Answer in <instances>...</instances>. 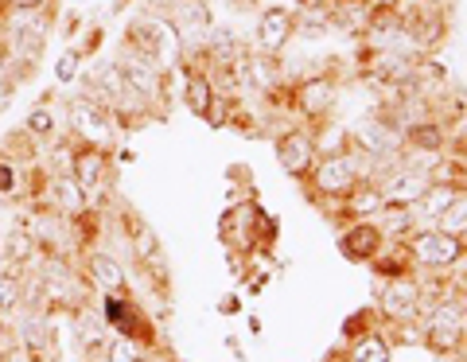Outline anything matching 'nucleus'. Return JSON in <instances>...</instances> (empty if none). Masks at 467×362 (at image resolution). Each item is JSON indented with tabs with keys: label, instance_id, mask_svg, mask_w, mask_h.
<instances>
[{
	"label": "nucleus",
	"instance_id": "obj_1",
	"mask_svg": "<svg viewBox=\"0 0 467 362\" xmlns=\"http://www.w3.org/2000/svg\"><path fill=\"white\" fill-rule=\"evenodd\" d=\"M374 171V160L367 152L350 149V152H327L319 156L312 176H308V191L312 199H327V202H339L343 195L355 191L358 180H370Z\"/></svg>",
	"mask_w": 467,
	"mask_h": 362
},
{
	"label": "nucleus",
	"instance_id": "obj_2",
	"mask_svg": "<svg viewBox=\"0 0 467 362\" xmlns=\"http://www.w3.org/2000/svg\"><path fill=\"white\" fill-rule=\"evenodd\" d=\"M125 47H133L137 55L152 59L164 70H175L183 59V39H180V32H175V24L168 16H156V12H144V16L129 20Z\"/></svg>",
	"mask_w": 467,
	"mask_h": 362
},
{
	"label": "nucleus",
	"instance_id": "obj_3",
	"mask_svg": "<svg viewBox=\"0 0 467 362\" xmlns=\"http://www.w3.org/2000/svg\"><path fill=\"white\" fill-rule=\"evenodd\" d=\"M448 39V8L441 0H401V43L409 55H432Z\"/></svg>",
	"mask_w": 467,
	"mask_h": 362
},
{
	"label": "nucleus",
	"instance_id": "obj_4",
	"mask_svg": "<svg viewBox=\"0 0 467 362\" xmlns=\"http://www.w3.org/2000/svg\"><path fill=\"white\" fill-rule=\"evenodd\" d=\"M350 149L367 152L370 160H401L405 129L393 118H386V113H374V118L355 125V133H350Z\"/></svg>",
	"mask_w": 467,
	"mask_h": 362
},
{
	"label": "nucleus",
	"instance_id": "obj_5",
	"mask_svg": "<svg viewBox=\"0 0 467 362\" xmlns=\"http://www.w3.org/2000/svg\"><path fill=\"white\" fill-rule=\"evenodd\" d=\"M409 250H413V262L417 269H451L467 257V238L456 234H444V230H413L405 238Z\"/></svg>",
	"mask_w": 467,
	"mask_h": 362
},
{
	"label": "nucleus",
	"instance_id": "obj_6",
	"mask_svg": "<svg viewBox=\"0 0 467 362\" xmlns=\"http://www.w3.org/2000/svg\"><path fill=\"white\" fill-rule=\"evenodd\" d=\"M374 183H378V191H382V207H417V202L429 195V187H432L429 171L409 168V164H393Z\"/></svg>",
	"mask_w": 467,
	"mask_h": 362
},
{
	"label": "nucleus",
	"instance_id": "obj_7",
	"mask_svg": "<svg viewBox=\"0 0 467 362\" xmlns=\"http://www.w3.org/2000/svg\"><path fill=\"white\" fill-rule=\"evenodd\" d=\"M378 312L389 324H420L425 300H420L417 277H393L386 288H378Z\"/></svg>",
	"mask_w": 467,
	"mask_h": 362
},
{
	"label": "nucleus",
	"instance_id": "obj_8",
	"mask_svg": "<svg viewBox=\"0 0 467 362\" xmlns=\"http://www.w3.org/2000/svg\"><path fill=\"white\" fill-rule=\"evenodd\" d=\"M70 133H75V140L82 144H98V149H109V140H113V113L109 109H101L98 101L90 98H70Z\"/></svg>",
	"mask_w": 467,
	"mask_h": 362
},
{
	"label": "nucleus",
	"instance_id": "obj_9",
	"mask_svg": "<svg viewBox=\"0 0 467 362\" xmlns=\"http://www.w3.org/2000/svg\"><path fill=\"white\" fill-rule=\"evenodd\" d=\"M276 160H281V168L288 171L292 180H300V183H308L312 176V168L319 160V149H316V140L308 129H285L281 137H276Z\"/></svg>",
	"mask_w": 467,
	"mask_h": 362
},
{
	"label": "nucleus",
	"instance_id": "obj_10",
	"mask_svg": "<svg viewBox=\"0 0 467 362\" xmlns=\"http://www.w3.org/2000/svg\"><path fill=\"white\" fill-rule=\"evenodd\" d=\"M331 106H335V82L327 75H312L288 86V109H296L304 121H324Z\"/></svg>",
	"mask_w": 467,
	"mask_h": 362
},
{
	"label": "nucleus",
	"instance_id": "obj_11",
	"mask_svg": "<svg viewBox=\"0 0 467 362\" xmlns=\"http://www.w3.org/2000/svg\"><path fill=\"white\" fill-rule=\"evenodd\" d=\"M292 36H296V12L285 8V5H273V8L261 12L257 32H254V47L265 51V55H281Z\"/></svg>",
	"mask_w": 467,
	"mask_h": 362
},
{
	"label": "nucleus",
	"instance_id": "obj_12",
	"mask_svg": "<svg viewBox=\"0 0 467 362\" xmlns=\"http://www.w3.org/2000/svg\"><path fill=\"white\" fill-rule=\"evenodd\" d=\"M82 98H90V101H98L101 109L113 113L129 98V86L121 78V67H117V63H98L90 75L82 78Z\"/></svg>",
	"mask_w": 467,
	"mask_h": 362
},
{
	"label": "nucleus",
	"instance_id": "obj_13",
	"mask_svg": "<svg viewBox=\"0 0 467 362\" xmlns=\"http://www.w3.org/2000/svg\"><path fill=\"white\" fill-rule=\"evenodd\" d=\"M70 176L78 180V187L86 195H98L101 187H106V176H109V149L75 140V168H70Z\"/></svg>",
	"mask_w": 467,
	"mask_h": 362
},
{
	"label": "nucleus",
	"instance_id": "obj_14",
	"mask_svg": "<svg viewBox=\"0 0 467 362\" xmlns=\"http://www.w3.org/2000/svg\"><path fill=\"white\" fill-rule=\"evenodd\" d=\"M382 245H386V234H382V226H378V222H355L350 230H343V234H339L343 257H347V262H358V265H370Z\"/></svg>",
	"mask_w": 467,
	"mask_h": 362
},
{
	"label": "nucleus",
	"instance_id": "obj_15",
	"mask_svg": "<svg viewBox=\"0 0 467 362\" xmlns=\"http://www.w3.org/2000/svg\"><path fill=\"white\" fill-rule=\"evenodd\" d=\"M180 70H183V101H187V109H192L195 118L211 121L214 101H218V90H214L211 75L207 70H199V67H187V63H180Z\"/></svg>",
	"mask_w": 467,
	"mask_h": 362
},
{
	"label": "nucleus",
	"instance_id": "obj_16",
	"mask_svg": "<svg viewBox=\"0 0 467 362\" xmlns=\"http://www.w3.org/2000/svg\"><path fill=\"white\" fill-rule=\"evenodd\" d=\"M370 269L378 273L382 281H393V277H417V262H413V250H409V242L398 238L378 250V257L370 262Z\"/></svg>",
	"mask_w": 467,
	"mask_h": 362
},
{
	"label": "nucleus",
	"instance_id": "obj_17",
	"mask_svg": "<svg viewBox=\"0 0 467 362\" xmlns=\"http://www.w3.org/2000/svg\"><path fill=\"white\" fill-rule=\"evenodd\" d=\"M55 331H51V315L47 312H36L24 320V351L32 355L36 362H47L55 351Z\"/></svg>",
	"mask_w": 467,
	"mask_h": 362
},
{
	"label": "nucleus",
	"instance_id": "obj_18",
	"mask_svg": "<svg viewBox=\"0 0 467 362\" xmlns=\"http://www.w3.org/2000/svg\"><path fill=\"white\" fill-rule=\"evenodd\" d=\"M420 343H425L432 355H460L463 346H467V331L460 324H429L425 320Z\"/></svg>",
	"mask_w": 467,
	"mask_h": 362
},
{
	"label": "nucleus",
	"instance_id": "obj_19",
	"mask_svg": "<svg viewBox=\"0 0 467 362\" xmlns=\"http://www.w3.org/2000/svg\"><path fill=\"white\" fill-rule=\"evenodd\" d=\"M86 281L98 284L101 293H125V269H121V262H113L109 253H90Z\"/></svg>",
	"mask_w": 467,
	"mask_h": 362
},
{
	"label": "nucleus",
	"instance_id": "obj_20",
	"mask_svg": "<svg viewBox=\"0 0 467 362\" xmlns=\"http://www.w3.org/2000/svg\"><path fill=\"white\" fill-rule=\"evenodd\" d=\"M339 211H347L350 219H367V214H378L382 211V191H378V183L374 180H358L355 183V191L343 195L339 202H335Z\"/></svg>",
	"mask_w": 467,
	"mask_h": 362
},
{
	"label": "nucleus",
	"instance_id": "obj_21",
	"mask_svg": "<svg viewBox=\"0 0 467 362\" xmlns=\"http://www.w3.org/2000/svg\"><path fill=\"white\" fill-rule=\"evenodd\" d=\"M347 362H389L393 358V346L386 343V336H378V331H367V336H358L355 343L343 351Z\"/></svg>",
	"mask_w": 467,
	"mask_h": 362
},
{
	"label": "nucleus",
	"instance_id": "obj_22",
	"mask_svg": "<svg viewBox=\"0 0 467 362\" xmlns=\"http://www.w3.org/2000/svg\"><path fill=\"white\" fill-rule=\"evenodd\" d=\"M436 230L456 234V238H467V191H460L441 214H436Z\"/></svg>",
	"mask_w": 467,
	"mask_h": 362
},
{
	"label": "nucleus",
	"instance_id": "obj_23",
	"mask_svg": "<svg viewBox=\"0 0 467 362\" xmlns=\"http://www.w3.org/2000/svg\"><path fill=\"white\" fill-rule=\"evenodd\" d=\"M36 250H39V242H36L32 230H27V226H12V234L5 242V257H8V262L12 265H27Z\"/></svg>",
	"mask_w": 467,
	"mask_h": 362
},
{
	"label": "nucleus",
	"instance_id": "obj_24",
	"mask_svg": "<svg viewBox=\"0 0 467 362\" xmlns=\"http://www.w3.org/2000/svg\"><path fill=\"white\" fill-rule=\"evenodd\" d=\"M378 214H382V219H386V222H378V226H382V234H389L393 242H398V238H409V234H413V230H417L413 207H382Z\"/></svg>",
	"mask_w": 467,
	"mask_h": 362
},
{
	"label": "nucleus",
	"instance_id": "obj_25",
	"mask_svg": "<svg viewBox=\"0 0 467 362\" xmlns=\"http://www.w3.org/2000/svg\"><path fill=\"white\" fill-rule=\"evenodd\" d=\"M24 304V281H20V269L12 273L5 269L0 273V312H16Z\"/></svg>",
	"mask_w": 467,
	"mask_h": 362
},
{
	"label": "nucleus",
	"instance_id": "obj_26",
	"mask_svg": "<svg viewBox=\"0 0 467 362\" xmlns=\"http://www.w3.org/2000/svg\"><path fill=\"white\" fill-rule=\"evenodd\" d=\"M144 355H149V346H140L129 336H117L113 343H106V362H140Z\"/></svg>",
	"mask_w": 467,
	"mask_h": 362
},
{
	"label": "nucleus",
	"instance_id": "obj_27",
	"mask_svg": "<svg viewBox=\"0 0 467 362\" xmlns=\"http://www.w3.org/2000/svg\"><path fill=\"white\" fill-rule=\"evenodd\" d=\"M24 133L36 137V140H51V137H55V118H51V109H47V106H36L32 113H27V121H24Z\"/></svg>",
	"mask_w": 467,
	"mask_h": 362
},
{
	"label": "nucleus",
	"instance_id": "obj_28",
	"mask_svg": "<svg viewBox=\"0 0 467 362\" xmlns=\"http://www.w3.org/2000/svg\"><path fill=\"white\" fill-rule=\"evenodd\" d=\"M51 0H0V12H43Z\"/></svg>",
	"mask_w": 467,
	"mask_h": 362
},
{
	"label": "nucleus",
	"instance_id": "obj_29",
	"mask_svg": "<svg viewBox=\"0 0 467 362\" xmlns=\"http://www.w3.org/2000/svg\"><path fill=\"white\" fill-rule=\"evenodd\" d=\"M75 63H78V55H75V51H67L63 59H58V82H70V78L78 75V67H75Z\"/></svg>",
	"mask_w": 467,
	"mask_h": 362
},
{
	"label": "nucleus",
	"instance_id": "obj_30",
	"mask_svg": "<svg viewBox=\"0 0 467 362\" xmlns=\"http://www.w3.org/2000/svg\"><path fill=\"white\" fill-rule=\"evenodd\" d=\"M12 351H16V339H12L8 324L0 320V362H12Z\"/></svg>",
	"mask_w": 467,
	"mask_h": 362
},
{
	"label": "nucleus",
	"instance_id": "obj_31",
	"mask_svg": "<svg viewBox=\"0 0 467 362\" xmlns=\"http://www.w3.org/2000/svg\"><path fill=\"white\" fill-rule=\"evenodd\" d=\"M20 183V176H16V168H12V164H5V160H0V195H8L12 191V187H16Z\"/></svg>",
	"mask_w": 467,
	"mask_h": 362
},
{
	"label": "nucleus",
	"instance_id": "obj_32",
	"mask_svg": "<svg viewBox=\"0 0 467 362\" xmlns=\"http://www.w3.org/2000/svg\"><path fill=\"white\" fill-rule=\"evenodd\" d=\"M180 5H183V0H144V8L156 12V16H171Z\"/></svg>",
	"mask_w": 467,
	"mask_h": 362
},
{
	"label": "nucleus",
	"instance_id": "obj_33",
	"mask_svg": "<svg viewBox=\"0 0 467 362\" xmlns=\"http://www.w3.org/2000/svg\"><path fill=\"white\" fill-rule=\"evenodd\" d=\"M90 362H94V358H90Z\"/></svg>",
	"mask_w": 467,
	"mask_h": 362
}]
</instances>
